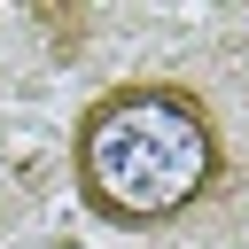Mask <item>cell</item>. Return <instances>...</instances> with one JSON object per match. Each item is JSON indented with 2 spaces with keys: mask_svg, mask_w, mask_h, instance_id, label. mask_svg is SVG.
I'll return each instance as SVG.
<instances>
[{
  "mask_svg": "<svg viewBox=\"0 0 249 249\" xmlns=\"http://www.w3.org/2000/svg\"><path fill=\"white\" fill-rule=\"evenodd\" d=\"M70 179H78V202L117 233L179 226L187 210L226 195L218 109L187 78L101 86L70 124Z\"/></svg>",
  "mask_w": 249,
  "mask_h": 249,
  "instance_id": "1",
  "label": "cell"
},
{
  "mask_svg": "<svg viewBox=\"0 0 249 249\" xmlns=\"http://www.w3.org/2000/svg\"><path fill=\"white\" fill-rule=\"evenodd\" d=\"M31 23L54 39V54H62V62H78V47H86V23H93V16H86V8H31Z\"/></svg>",
  "mask_w": 249,
  "mask_h": 249,
  "instance_id": "2",
  "label": "cell"
}]
</instances>
